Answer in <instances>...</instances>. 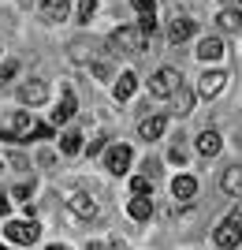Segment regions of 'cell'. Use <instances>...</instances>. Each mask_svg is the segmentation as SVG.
Returning a JSON list of instances; mask_svg holds the SVG:
<instances>
[{
    "instance_id": "cell-1",
    "label": "cell",
    "mask_w": 242,
    "mask_h": 250,
    "mask_svg": "<svg viewBox=\"0 0 242 250\" xmlns=\"http://www.w3.org/2000/svg\"><path fill=\"white\" fill-rule=\"evenodd\" d=\"M108 49L116 52V56H134V52L146 49V38L138 26H119V30L108 34Z\"/></svg>"
},
{
    "instance_id": "cell-2",
    "label": "cell",
    "mask_w": 242,
    "mask_h": 250,
    "mask_svg": "<svg viewBox=\"0 0 242 250\" xmlns=\"http://www.w3.org/2000/svg\"><path fill=\"white\" fill-rule=\"evenodd\" d=\"M0 135L8 138V142H30L34 120H30L26 112H8V116H0Z\"/></svg>"
},
{
    "instance_id": "cell-3",
    "label": "cell",
    "mask_w": 242,
    "mask_h": 250,
    "mask_svg": "<svg viewBox=\"0 0 242 250\" xmlns=\"http://www.w3.org/2000/svg\"><path fill=\"white\" fill-rule=\"evenodd\" d=\"M179 83H183V79H179L175 67H160V71L149 79V94H153V97H171L175 90H179Z\"/></svg>"
},
{
    "instance_id": "cell-4",
    "label": "cell",
    "mask_w": 242,
    "mask_h": 250,
    "mask_svg": "<svg viewBox=\"0 0 242 250\" xmlns=\"http://www.w3.org/2000/svg\"><path fill=\"white\" fill-rule=\"evenodd\" d=\"M4 235H8L11 243H22V247H30V243H37L41 228H37L34 220H8V224H4Z\"/></svg>"
},
{
    "instance_id": "cell-5",
    "label": "cell",
    "mask_w": 242,
    "mask_h": 250,
    "mask_svg": "<svg viewBox=\"0 0 242 250\" xmlns=\"http://www.w3.org/2000/svg\"><path fill=\"white\" fill-rule=\"evenodd\" d=\"M239 243H242V217L235 213V217H227L220 228H216V247L220 250H235Z\"/></svg>"
},
{
    "instance_id": "cell-6",
    "label": "cell",
    "mask_w": 242,
    "mask_h": 250,
    "mask_svg": "<svg viewBox=\"0 0 242 250\" xmlns=\"http://www.w3.org/2000/svg\"><path fill=\"white\" fill-rule=\"evenodd\" d=\"M19 101L22 104H45L49 101V83L45 79H30V83L19 86Z\"/></svg>"
},
{
    "instance_id": "cell-7",
    "label": "cell",
    "mask_w": 242,
    "mask_h": 250,
    "mask_svg": "<svg viewBox=\"0 0 242 250\" xmlns=\"http://www.w3.org/2000/svg\"><path fill=\"white\" fill-rule=\"evenodd\" d=\"M223 83H227V75H223L220 67H209V71L198 79V94H201V97H216V94L223 90Z\"/></svg>"
},
{
    "instance_id": "cell-8",
    "label": "cell",
    "mask_w": 242,
    "mask_h": 250,
    "mask_svg": "<svg viewBox=\"0 0 242 250\" xmlns=\"http://www.w3.org/2000/svg\"><path fill=\"white\" fill-rule=\"evenodd\" d=\"M130 146H108V153H105V165H108V172H116V176H123L127 168H130Z\"/></svg>"
},
{
    "instance_id": "cell-9",
    "label": "cell",
    "mask_w": 242,
    "mask_h": 250,
    "mask_svg": "<svg viewBox=\"0 0 242 250\" xmlns=\"http://www.w3.org/2000/svg\"><path fill=\"white\" fill-rule=\"evenodd\" d=\"M67 206H71L82 220H93L97 217V202L90 198V194H82V190H71V194H67Z\"/></svg>"
},
{
    "instance_id": "cell-10",
    "label": "cell",
    "mask_w": 242,
    "mask_h": 250,
    "mask_svg": "<svg viewBox=\"0 0 242 250\" xmlns=\"http://www.w3.org/2000/svg\"><path fill=\"white\" fill-rule=\"evenodd\" d=\"M220 149H223L220 131H209V127H205V131L198 135V153H201V157H216Z\"/></svg>"
},
{
    "instance_id": "cell-11",
    "label": "cell",
    "mask_w": 242,
    "mask_h": 250,
    "mask_svg": "<svg viewBox=\"0 0 242 250\" xmlns=\"http://www.w3.org/2000/svg\"><path fill=\"white\" fill-rule=\"evenodd\" d=\"M67 11H71V4H67V0H41V19H45V22L67 19Z\"/></svg>"
},
{
    "instance_id": "cell-12",
    "label": "cell",
    "mask_w": 242,
    "mask_h": 250,
    "mask_svg": "<svg viewBox=\"0 0 242 250\" xmlns=\"http://www.w3.org/2000/svg\"><path fill=\"white\" fill-rule=\"evenodd\" d=\"M194 30H198V26H194V19H183V15H175V19H171V26H168V38L179 45V42H186V38H194Z\"/></svg>"
},
{
    "instance_id": "cell-13",
    "label": "cell",
    "mask_w": 242,
    "mask_h": 250,
    "mask_svg": "<svg viewBox=\"0 0 242 250\" xmlns=\"http://www.w3.org/2000/svg\"><path fill=\"white\" fill-rule=\"evenodd\" d=\"M164 127H168V116H149V120H142V127H138V131H142V138H146V142H157V138L164 135Z\"/></svg>"
},
{
    "instance_id": "cell-14",
    "label": "cell",
    "mask_w": 242,
    "mask_h": 250,
    "mask_svg": "<svg viewBox=\"0 0 242 250\" xmlns=\"http://www.w3.org/2000/svg\"><path fill=\"white\" fill-rule=\"evenodd\" d=\"M216 22H220V30L242 34V8H223L220 15H216Z\"/></svg>"
},
{
    "instance_id": "cell-15",
    "label": "cell",
    "mask_w": 242,
    "mask_h": 250,
    "mask_svg": "<svg viewBox=\"0 0 242 250\" xmlns=\"http://www.w3.org/2000/svg\"><path fill=\"white\" fill-rule=\"evenodd\" d=\"M198 56L205 63H209V60H220V56H223V42H220V38H201V42H198Z\"/></svg>"
},
{
    "instance_id": "cell-16",
    "label": "cell",
    "mask_w": 242,
    "mask_h": 250,
    "mask_svg": "<svg viewBox=\"0 0 242 250\" xmlns=\"http://www.w3.org/2000/svg\"><path fill=\"white\" fill-rule=\"evenodd\" d=\"M171 194H175V198H194V194H198V179L194 176H175V183H171Z\"/></svg>"
},
{
    "instance_id": "cell-17",
    "label": "cell",
    "mask_w": 242,
    "mask_h": 250,
    "mask_svg": "<svg viewBox=\"0 0 242 250\" xmlns=\"http://www.w3.org/2000/svg\"><path fill=\"white\" fill-rule=\"evenodd\" d=\"M220 187L227 190V194H242V168H239V165H231L227 172H223Z\"/></svg>"
},
{
    "instance_id": "cell-18",
    "label": "cell",
    "mask_w": 242,
    "mask_h": 250,
    "mask_svg": "<svg viewBox=\"0 0 242 250\" xmlns=\"http://www.w3.org/2000/svg\"><path fill=\"white\" fill-rule=\"evenodd\" d=\"M134 86H138V75L134 71H123L116 79V101H127V97L134 94Z\"/></svg>"
},
{
    "instance_id": "cell-19",
    "label": "cell",
    "mask_w": 242,
    "mask_h": 250,
    "mask_svg": "<svg viewBox=\"0 0 242 250\" xmlns=\"http://www.w3.org/2000/svg\"><path fill=\"white\" fill-rule=\"evenodd\" d=\"M127 213H130L134 220H149V217H153V198H130Z\"/></svg>"
},
{
    "instance_id": "cell-20",
    "label": "cell",
    "mask_w": 242,
    "mask_h": 250,
    "mask_svg": "<svg viewBox=\"0 0 242 250\" xmlns=\"http://www.w3.org/2000/svg\"><path fill=\"white\" fill-rule=\"evenodd\" d=\"M71 116H74V94H63L60 108H53V124H67Z\"/></svg>"
},
{
    "instance_id": "cell-21",
    "label": "cell",
    "mask_w": 242,
    "mask_h": 250,
    "mask_svg": "<svg viewBox=\"0 0 242 250\" xmlns=\"http://www.w3.org/2000/svg\"><path fill=\"white\" fill-rule=\"evenodd\" d=\"M60 149L67 157H74L78 149H82V135H78V131H63V135H60Z\"/></svg>"
},
{
    "instance_id": "cell-22",
    "label": "cell",
    "mask_w": 242,
    "mask_h": 250,
    "mask_svg": "<svg viewBox=\"0 0 242 250\" xmlns=\"http://www.w3.org/2000/svg\"><path fill=\"white\" fill-rule=\"evenodd\" d=\"M130 190H134V198H149V194H153V179L149 176H134L130 179Z\"/></svg>"
},
{
    "instance_id": "cell-23",
    "label": "cell",
    "mask_w": 242,
    "mask_h": 250,
    "mask_svg": "<svg viewBox=\"0 0 242 250\" xmlns=\"http://www.w3.org/2000/svg\"><path fill=\"white\" fill-rule=\"evenodd\" d=\"M175 104H179V112H190V108H194V94H190L183 83H179V90H175Z\"/></svg>"
},
{
    "instance_id": "cell-24",
    "label": "cell",
    "mask_w": 242,
    "mask_h": 250,
    "mask_svg": "<svg viewBox=\"0 0 242 250\" xmlns=\"http://www.w3.org/2000/svg\"><path fill=\"white\" fill-rule=\"evenodd\" d=\"M130 4H134V11L142 15V19H146V15H149V19L157 15V4H153V0H130Z\"/></svg>"
},
{
    "instance_id": "cell-25",
    "label": "cell",
    "mask_w": 242,
    "mask_h": 250,
    "mask_svg": "<svg viewBox=\"0 0 242 250\" xmlns=\"http://www.w3.org/2000/svg\"><path fill=\"white\" fill-rule=\"evenodd\" d=\"M93 11H97V0H78V19L82 22L93 19Z\"/></svg>"
},
{
    "instance_id": "cell-26",
    "label": "cell",
    "mask_w": 242,
    "mask_h": 250,
    "mask_svg": "<svg viewBox=\"0 0 242 250\" xmlns=\"http://www.w3.org/2000/svg\"><path fill=\"white\" fill-rule=\"evenodd\" d=\"M86 49H90V45H86V42H71V60L86 63V60H90V52H86Z\"/></svg>"
},
{
    "instance_id": "cell-27",
    "label": "cell",
    "mask_w": 242,
    "mask_h": 250,
    "mask_svg": "<svg viewBox=\"0 0 242 250\" xmlns=\"http://www.w3.org/2000/svg\"><path fill=\"white\" fill-rule=\"evenodd\" d=\"M15 71H19V63H15V60H4V63H0V86L8 83V79H15Z\"/></svg>"
},
{
    "instance_id": "cell-28",
    "label": "cell",
    "mask_w": 242,
    "mask_h": 250,
    "mask_svg": "<svg viewBox=\"0 0 242 250\" xmlns=\"http://www.w3.org/2000/svg\"><path fill=\"white\" fill-rule=\"evenodd\" d=\"M93 75H97V79H112V63H108V60H97L93 63Z\"/></svg>"
},
{
    "instance_id": "cell-29",
    "label": "cell",
    "mask_w": 242,
    "mask_h": 250,
    "mask_svg": "<svg viewBox=\"0 0 242 250\" xmlns=\"http://www.w3.org/2000/svg\"><path fill=\"white\" fill-rule=\"evenodd\" d=\"M168 161H171V165H186V149H183V146H171L168 149Z\"/></svg>"
},
{
    "instance_id": "cell-30",
    "label": "cell",
    "mask_w": 242,
    "mask_h": 250,
    "mask_svg": "<svg viewBox=\"0 0 242 250\" xmlns=\"http://www.w3.org/2000/svg\"><path fill=\"white\" fill-rule=\"evenodd\" d=\"M53 135H56V131L49 124H34V135L30 138H41V142H45V138H53Z\"/></svg>"
},
{
    "instance_id": "cell-31",
    "label": "cell",
    "mask_w": 242,
    "mask_h": 250,
    "mask_svg": "<svg viewBox=\"0 0 242 250\" xmlns=\"http://www.w3.org/2000/svg\"><path fill=\"white\" fill-rule=\"evenodd\" d=\"M138 30H142V38H149V34L157 30V19H149V15H146V19H138Z\"/></svg>"
},
{
    "instance_id": "cell-32",
    "label": "cell",
    "mask_w": 242,
    "mask_h": 250,
    "mask_svg": "<svg viewBox=\"0 0 242 250\" xmlns=\"http://www.w3.org/2000/svg\"><path fill=\"white\" fill-rule=\"evenodd\" d=\"M101 149H105V135H93V138H90V157L101 153Z\"/></svg>"
},
{
    "instance_id": "cell-33",
    "label": "cell",
    "mask_w": 242,
    "mask_h": 250,
    "mask_svg": "<svg viewBox=\"0 0 242 250\" xmlns=\"http://www.w3.org/2000/svg\"><path fill=\"white\" fill-rule=\"evenodd\" d=\"M11 198H22V202H26V198H30V187H26V183H19V187L11 190Z\"/></svg>"
},
{
    "instance_id": "cell-34",
    "label": "cell",
    "mask_w": 242,
    "mask_h": 250,
    "mask_svg": "<svg viewBox=\"0 0 242 250\" xmlns=\"http://www.w3.org/2000/svg\"><path fill=\"white\" fill-rule=\"evenodd\" d=\"M37 161H41V165H45V168H53V165H56V157H53V153H49V149H41V157H37Z\"/></svg>"
},
{
    "instance_id": "cell-35",
    "label": "cell",
    "mask_w": 242,
    "mask_h": 250,
    "mask_svg": "<svg viewBox=\"0 0 242 250\" xmlns=\"http://www.w3.org/2000/svg\"><path fill=\"white\" fill-rule=\"evenodd\" d=\"M8 213H11V202H8V198H0V217H8Z\"/></svg>"
},
{
    "instance_id": "cell-36",
    "label": "cell",
    "mask_w": 242,
    "mask_h": 250,
    "mask_svg": "<svg viewBox=\"0 0 242 250\" xmlns=\"http://www.w3.org/2000/svg\"><path fill=\"white\" fill-rule=\"evenodd\" d=\"M90 250H105V247H101V243H90Z\"/></svg>"
},
{
    "instance_id": "cell-37",
    "label": "cell",
    "mask_w": 242,
    "mask_h": 250,
    "mask_svg": "<svg viewBox=\"0 0 242 250\" xmlns=\"http://www.w3.org/2000/svg\"><path fill=\"white\" fill-rule=\"evenodd\" d=\"M49 250H71V247H60V243H56V247H49Z\"/></svg>"
},
{
    "instance_id": "cell-38",
    "label": "cell",
    "mask_w": 242,
    "mask_h": 250,
    "mask_svg": "<svg viewBox=\"0 0 242 250\" xmlns=\"http://www.w3.org/2000/svg\"><path fill=\"white\" fill-rule=\"evenodd\" d=\"M223 4H235V0H223Z\"/></svg>"
},
{
    "instance_id": "cell-39",
    "label": "cell",
    "mask_w": 242,
    "mask_h": 250,
    "mask_svg": "<svg viewBox=\"0 0 242 250\" xmlns=\"http://www.w3.org/2000/svg\"><path fill=\"white\" fill-rule=\"evenodd\" d=\"M0 250H8V247H0Z\"/></svg>"
},
{
    "instance_id": "cell-40",
    "label": "cell",
    "mask_w": 242,
    "mask_h": 250,
    "mask_svg": "<svg viewBox=\"0 0 242 250\" xmlns=\"http://www.w3.org/2000/svg\"><path fill=\"white\" fill-rule=\"evenodd\" d=\"M22 4H26V0H22Z\"/></svg>"
}]
</instances>
